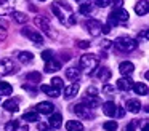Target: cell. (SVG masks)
Here are the masks:
<instances>
[{
  "instance_id": "cell-37",
  "label": "cell",
  "mask_w": 149,
  "mask_h": 131,
  "mask_svg": "<svg viewBox=\"0 0 149 131\" xmlns=\"http://www.w3.org/2000/svg\"><path fill=\"white\" fill-rule=\"evenodd\" d=\"M95 3H96L98 6H101V8H104V6L111 5V0H95Z\"/></svg>"
},
{
  "instance_id": "cell-25",
  "label": "cell",
  "mask_w": 149,
  "mask_h": 131,
  "mask_svg": "<svg viewBox=\"0 0 149 131\" xmlns=\"http://www.w3.org/2000/svg\"><path fill=\"white\" fill-rule=\"evenodd\" d=\"M96 77H98L100 80H103V82H107V80L111 78V70L107 69V67H101V69L98 70Z\"/></svg>"
},
{
  "instance_id": "cell-49",
  "label": "cell",
  "mask_w": 149,
  "mask_h": 131,
  "mask_svg": "<svg viewBox=\"0 0 149 131\" xmlns=\"http://www.w3.org/2000/svg\"><path fill=\"white\" fill-rule=\"evenodd\" d=\"M141 131H148V126H146V125H144V126H143V130Z\"/></svg>"
},
{
  "instance_id": "cell-44",
  "label": "cell",
  "mask_w": 149,
  "mask_h": 131,
  "mask_svg": "<svg viewBox=\"0 0 149 131\" xmlns=\"http://www.w3.org/2000/svg\"><path fill=\"white\" fill-rule=\"evenodd\" d=\"M47 128H48V126H47L45 123H39V125H37V130H40V131H47Z\"/></svg>"
},
{
  "instance_id": "cell-41",
  "label": "cell",
  "mask_w": 149,
  "mask_h": 131,
  "mask_svg": "<svg viewBox=\"0 0 149 131\" xmlns=\"http://www.w3.org/2000/svg\"><path fill=\"white\" fill-rule=\"evenodd\" d=\"M122 3H123V0H111V5H114L116 8H120Z\"/></svg>"
},
{
  "instance_id": "cell-32",
  "label": "cell",
  "mask_w": 149,
  "mask_h": 131,
  "mask_svg": "<svg viewBox=\"0 0 149 131\" xmlns=\"http://www.w3.org/2000/svg\"><path fill=\"white\" fill-rule=\"evenodd\" d=\"M63 86H64V83H63V80L59 78V77H55V78H52V88L59 89V91H61Z\"/></svg>"
},
{
  "instance_id": "cell-5",
  "label": "cell",
  "mask_w": 149,
  "mask_h": 131,
  "mask_svg": "<svg viewBox=\"0 0 149 131\" xmlns=\"http://www.w3.org/2000/svg\"><path fill=\"white\" fill-rule=\"evenodd\" d=\"M109 18H112L114 21H117L120 24V22H127V21H128L130 15H128V11H127V10H123V8H116L109 15Z\"/></svg>"
},
{
  "instance_id": "cell-19",
  "label": "cell",
  "mask_w": 149,
  "mask_h": 131,
  "mask_svg": "<svg viewBox=\"0 0 149 131\" xmlns=\"http://www.w3.org/2000/svg\"><path fill=\"white\" fill-rule=\"evenodd\" d=\"M40 91L47 93L50 98H58V96L61 94L59 89H55V88H52V86H48V85H42V86H40Z\"/></svg>"
},
{
  "instance_id": "cell-14",
  "label": "cell",
  "mask_w": 149,
  "mask_h": 131,
  "mask_svg": "<svg viewBox=\"0 0 149 131\" xmlns=\"http://www.w3.org/2000/svg\"><path fill=\"white\" fill-rule=\"evenodd\" d=\"M77 93H79V83H71L69 86L64 88V98L66 99H72Z\"/></svg>"
},
{
  "instance_id": "cell-45",
  "label": "cell",
  "mask_w": 149,
  "mask_h": 131,
  "mask_svg": "<svg viewBox=\"0 0 149 131\" xmlns=\"http://www.w3.org/2000/svg\"><path fill=\"white\" fill-rule=\"evenodd\" d=\"M68 24L69 26H72V24H75V16H71V18L68 19Z\"/></svg>"
},
{
  "instance_id": "cell-22",
  "label": "cell",
  "mask_w": 149,
  "mask_h": 131,
  "mask_svg": "<svg viewBox=\"0 0 149 131\" xmlns=\"http://www.w3.org/2000/svg\"><path fill=\"white\" fill-rule=\"evenodd\" d=\"M13 93V86L7 82H0V96H8Z\"/></svg>"
},
{
  "instance_id": "cell-47",
  "label": "cell",
  "mask_w": 149,
  "mask_h": 131,
  "mask_svg": "<svg viewBox=\"0 0 149 131\" xmlns=\"http://www.w3.org/2000/svg\"><path fill=\"white\" fill-rule=\"evenodd\" d=\"M101 46H104V48H109V46H111V42H109V40H104L103 43H101Z\"/></svg>"
},
{
  "instance_id": "cell-1",
  "label": "cell",
  "mask_w": 149,
  "mask_h": 131,
  "mask_svg": "<svg viewBox=\"0 0 149 131\" xmlns=\"http://www.w3.org/2000/svg\"><path fill=\"white\" fill-rule=\"evenodd\" d=\"M98 64H100V59H98L96 54H84V56L80 58V67L85 69L88 73L93 72L98 67Z\"/></svg>"
},
{
  "instance_id": "cell-30",
  "label": "cell",
  "mask_w": 149,
  "mask_h": 131,
  "mask_svg": "<svg viewBox=\"0 0 149 131\" xmlns=\"http://www.w3.org/2000/svg\"><path fill=\"white\" fill-rule=\"evenodd\" d=\"M91 5L90 3H80V5H79V13H80V15H90L91 13Z\"/></svg>"
},
{
  "instance_id": "cell-50",
  "label": "cell",
  "mask_w": 149,
  "mask_h": 131,
  "mask_svg": "<svg viewBox=\"0 0 149 131\" xmlns=\"http://www.w3.org/2000/svg\"><path fill=\"white\" fill-rule=\"evenodd\" d=\"M40 2H47V0H40Z\"/></svg>"
},
{
  "instance_id": "cell-33",
  "label": "cell",
  "mask_w": 149,
  "mask_h": 131,
  "mask_svg": "<svg viewBox=\"0 0 149 131\" xmlns=\"http://www.w3.org/2000/svg\"><path fill=\"white\" fill-rule=\"evenodd\" d=\"M18 126H19V121H16V120L8 121V123L5 125V131H16Z\"/></svg>"
},
{
  "instance_id": "cell-38",
  "label": "cell",
  "mask_w": 149,
  "mask_h": 131,
  "mask_svg": "<svg viewBox=\"0 0 149 131\" xmlns=\"http://www.w3.org/2000/svg\"><path fill=\"white\" fill-rule=\"evenodd\" d=\"M114 91H116V88L111 86V85H104L103 86V93H104V94H111V93H114Z\"/></svg>"
},
{
  "instance_id": "cell-35",
  "label": "cell",
  "mask_w": 149,
  "mask_h": 131,
  "mask_svg": "<svg viewBox=\"0 0 149 131\" xmlns=\"http://www.w3.org/2000/svg\"><path fill=\"white\" fill-rule=\"evenodd\" d=\"M85 98H98V91L95 86H90V88L87 89V96Z\"/></svg>"
},
{
  "instance_id": "cell-24",
  "label": "cell",
  "mask_w": 149,
  "mask_h": 131,
  "mask_svg": "<svg viewBox=\"0 0 149 131\" xmlns=\"http://www.w3.org/2000/svg\"><path fill=\"white\" fill-rule=\"evenodd\" d=\"M3 109L8 112H16L18 110V101L16 99H8L3 102Z\"/></svg>"
},
{
  "instance_id": "cell-17",
  "label": "cell",
  "mask_w": 149,
  "mask_h": 131,
  "mask_svg": "<svg viewBox=\"0 0 149 131\" xmlns=\"http://www.w3.org/2000/svg\"><path fill=\"white\" fill-rule=\"evenodd\" d=\"M133 91L136 93V94H141V96H146L148 94V85L146 83H141V82H138V83H133Z\"/></svg>"
},
{
  "instance_id": "cell-6",
  "label": "cell",
  "mask_w": 149,
  "mask_h": 131,
  "mask_svg": "<svg viewBox=\"0 0 149 131\" xmlns=\"http://www.w3.org/2000/svg\"><path fill=\"white\" fill-rule=\"evenodd\" d=\"M101 27H103V24H101V21H98V19H90V21L87 22V29H88V32H90V35H93V37H98V35L101 34Z\"/></svg>"
},
{
  "instance_id": "cell-12",
  "label": "cell",
  "mask_w": 149,
  "mask_h": 131,
  "mask_svg": "<svg viewBox=\"0 0 149 131\" xmlns=\"http://www.w3.org/2000/svg\"><path fill=\"white\" fill-rule=\"evenodd\" d=\"M135 70V66H133V62H128V61H123V62H120V66H119V72L122 73V75H125V77H128L130 73Z\"/></svg>"
},
{
  "instance_id": "cell-13",
  "label": "cell",
  "mask_w": 149,
  "mask_h": 131,
  "mask_svg": "<svg viewBox=\"0 0 149 131\" xmlns=\"http://www.w3.org/2000/svg\"><path fill=\"white\" fill-rule=\"evenodd\" d=\"M149 10V5H148V0H139V2H136L135 5V11L138 16H144L146 13H148Z\"/></svg>"
},
{
  "instance_id": "cell-29",
  "label": "cell",
  "mask_w": 149,
  "mask_h": 131,
  "mask_svg": "<svg viewBox=\"0 0 149 131\" xmlns=\"http://www.w3.org/2000/svg\"><path fill=\"white\" fill-rule=\"evenodd\" d=\"M26 80L27 82H40L42 80V75H40L39 72H29V73H26Z\"/></svg>"
},
{
  "instance_id": "cell-23",
  "label": "cell",
  "mask_w": 149,
  "mask_h": 131,
  "mask_svg": "<svg viewBox=\"0 0 149 131\" xmlns=\"http://www.w3.org/2000/svg\"><path fill=\"white\" fill-rule=\"evenodd\" d=\"M52 11H53V15H55L61 22H64V21H66V16H64V13H63L61 10H59L58 2H56V3H52Z\"/></svg>"
},
{
  "instance_id": "cell-16",
  "label": "cell",
  "mask_w": 149,
  "mask_h": 131,
  "mask_svg": "<svg viewBox=\"0 0 149 131\" xmlns=\"http://www.w3.org/2000/svg\"><path fill=\"white\" fill-rule=\"evenodd\" d=\"M125 105L130 112H133V114H138V112L141 110V104H139V101H136V99H128Z\"/></svg>"
},
{
  "instance_id": "cell-11",
  "label": "cell",
  "mask_w": 149,
  "mask_h": 131,
  "mask_svg": "<svg viewBox=\"0 0 149 131\" xmlns=\"http://www.w3.org/2000/svg\"><path fill=\"white\" fill-rule=\"evenodd\" d=\"M116 112H117V105L116 102L112 101H107L103 104V114L107 115V117H116Z\"/></svg>"
},
{
  "instance_id": "cell-39",
  "label": "cell",
  "mask_w": 149,
  "mask_h": 131,
  "mask_svg": "<svg viewBox=\"0 0 149 131\" xmlns=\"http://www.w3.org/2000/svg\"><path fill=\"white\" fill-rule=\"evenodd\" d=\"M77 46H79V48H88V46H90V42H87V40H80V42L77 43Z\"/></svg>"
},
{
  "instance_id": "cell-3",
  "label": "cell",
  "mask_w": 149,
  "mask_h": 131,
  "mask_svg": "<svg viewBox=\"0 0 149 131\" xmlns=\"http://www.w3.org/2000/svg\"><path fill=\"white\" fill-rule=\"evenodd\" d=\"M16 66L11 59L8 58H3V59H0V77H5V75H11V73L16 72Z\"/></svg>"
},
{
  "instance_id": "cell-4",
  "label": "cell",
  "mask_w": 149,
  "mask_h": 131,
  "mask_svg": "<svg viewBox=\"0 0 149 131\" xmlns=\"http://www.w3.org/2000/svg\"><path fill=\"white\" fill-rule=\"evenodd\" d=\"M23 35H26L27 38H31L36 45H42L43 43V37L40 35V32L36 30L34 27H24L23 29Z\"/></svg>"
},
{
  "instance_id": "cell-8",
  "label": "cell",
  "mask_w": 149,
  "mask_h": 131,
  "mask_svg": "<svg viewBox=\"0 0 149 131\" xmlns=\"http://www.w3.org/2000/svg\"><path fill=\"white\" fill-rule=\"evenodd\" d=\"M53 109H55V105L48 101H42L36 105V110L39 112V114H45V115H50L53 112Z\"/></svg>"
},
{
  "instance_id": "cell-31",
  "label": "cell",
  "mask_w": 149,
  "mask_h": 131,
  "mask_svg": "<svg viewBox=\"0 0 149 131\" xmlns=\"http://www.w3.org/2000/svg\"><path fill=\"white\" fill-rule=\"evenodd\" d=\"M117 126H119V125H117L116 120H109V121H106V123L103 125V128H104L106 131H116Z\"/></svg>"
},
{
  "instance_id": "cell-36",
  "label": "cell",
  "mask_w": 149,
  "mask_h": 131,
  "mask_svg": "<svg viewBox=\"0 0 149 131\" xmlns=\"http://www.w3.org/2000/svg\"><path fill=\"white\" fill-rule=\"evenodd\" d=\"M42 59H43V61H50V59H53V53H52V50H45V51H42Z\"/></svg>"
},
{
  "instance_id": "cell-40",
  "label": "cell",
  "mask_w": 149,
  "mask_h": 131,
  "mask_svg": "<svg viewBox=\"0 0 149 131\" xmlns=\"http://www.w3.org/2000/svg\"><path fill=\"white\" fill-rule=\"evenodd\" d=\"M5 38H7V30L3 27H0V42H3Z\"/></svg>"
},
{
  "instance_id": "cell-28",
  "label": "cell",
  "mask_w": 149,
  "mask_h": 131,
  "mask_svg": "<svg viewBox=\"0 0 149 131\" xmlns=\"http://www.w3.org/2000/svg\"><path fill=\"white\" fill-rule=\"evenodd\" d=\"M23 120L24 121H29V123L37 121V120H39V114H37V112H26V114L23 115Z\"/></svg>"
},
{
  "instance_id": "cell-21",
  "label": "cell",
  "mask_w": 149,
  "mask_h": 131,
  "mask_svg": "<svg viewBox=\"0 0 149 131\" xmlns=\"http://www.w3.org/2000/svg\"><path fill=\"white\" fill-rule=\"evenodd\" d=\"M66 77L69 80H77L80 77V69H77V67H69V69H66Z\"/></svg>"
},
{
  "instance_id": "cell-2",
  "label": "cell",
  "mask_w": 149,
  "mask_h": 131,
  "mask_svg": "<svg viewBox=\"0 0 149 131\" xmlns=\"http://www.w3.org/2000/svg\"><path fill=\"white\" fill-rule=\"evenodd\" d=\"M116 48L120 51H125V53H128V51H133L136 46H138V43H136V40H133V38L130 37H119L116 42Z\"/></svg>"
},
{
  "instance_id": "cell-43",
  "label": "cell",
  "mask_w": 149,
  "mask_h": 131,
  "mask_svg": "<svg viewBox=\"0 0 149 131\" xmlns=\"http://www.w3.org/2000/svg\"><path fill=\"white\" fill-rule=\"evenodd\" d=\"M23 88H24V89H27V91H31V93H36V88H32V86L27 85V83H26V85H23Z\"/></svg>"
},
{
  "instance_id": "cell-7",
  "label": "cell",
  "mask_w": 149,
  "mask_h": 131,
  "mask_svg": "<svg viewBox=\"0 0 149 131\" xmlns=\"http://www.w3.org/2000/svg\"><path fill=\"white\" fill-rule=\"evenodd\" d=\"M74 112L79 115L80 118H90V117H93V114H91V110H90V107H88L87 104H77V105H74Z\"/></svg>"
},
{
  "instance_id": "cell-48",
  "label": "cell",
  "mask_w": 149,
  "mask_h": 131,
  "mask_svg": "<svg viewBox=\"0 0 149 131\" xmlns=\"http://www.w3.org/2000/svg\"><path fill=\"white\" fill-rule=\"evenodd\" d=\"M2 2H5V3H7V5H11V3L15 2V0H2Z\"/></svg>"
},
{
  "instance_id": "cell-10",
  "label": "cell",
  "mask_w": 149,
  "mask_h": 131,
  "mask_svg": "<svg viewBox=\"0 0 149 131\" xmlns=\"http://www.w3.org/2000/svg\"><path fill=\"white\" fill-rule=\"evenodd\" d=\"M117 88L122 89V91H130L133 88V80L130 77H123V78L117 80Z\"/></svg>"
},
{
  "instance_id": "cell-18",
  "label": "cell",
  "mask_w": 149,
  "mask_h": 131,
  "mask_svg": "<svg viewBox=\"0 0 149 131\" xmlns=\"http://www.w3.org/2000/svg\"><path fill=\"white\" fill-rule=\"evenodd\" d=\"M66 130L68 131H82L84 130V125L77 120H69L68 123H66Z\"/></svg>"
},
{
  "instance_id": "cell-26",
  "label": "cell",
  "mask_w": 149,
  "mask_h": 131,
  "mask_svg": "<svg viewBox=\"0 0 149 131\" xmlns=\"http://www.w3.org/2000/svg\"><path fill=\"white\" fill-rule=\"evenodd\" d=\"M11 18H13L16 22H19V24H26L27 22V16L24 15V13H21V11H11Z\"/></svg>"
},
{
  "instance_id": "cell-20",
  "label": "cell",
  "mask_w": 149,
  "mask_h": 131,
  "mask_svg": "<svg viewBox=\"0 0 149 131\" xmlns=\"http://www.w3.org/2000/svg\"><path fill=\"white\" fill-rule=\"evenodd\" d=\"M48 125L52 128H59L63 125V117L59 114H53L52 117H50V120H48Z\"/></svg>"
},
{
  "instance_id": "cell-46",
  "label": "cell",
  "mask_w": 149,
  "mask_h": 131,
  "mask_svg": "<svg viewBox=\"0 0 149 131\" xmlns=\"http://www.w3.org/2000/svg\"><path fill=\"white\" fill-rule=\"evenodd\" d=\"M117 115H119V117H123V114H125V110H123V109H119L117 107V112H116Z\"/></svg>"
},
{
  "instance_id": "cell-27",
  "label": "cell",
  "mask_w": 149,
  "mask_h": 131,
  "mask_svg": "<svg viewBox=\"0 0 149 131\" xmlns=\"http://www.w3.org/2000/svg\"><path fill=\"white\" fill-rule=\"evenodd\" d=\"M18 59H19L21 62H31V61L34 59V54L29 53V51H21V53L18 54Z\"/></svg>"
},
{
  "instance_id": "cell-42",
  "label": "cell",
  "mask_w": 149,
  "mask_h": 131,
  "mask_svg": "<svg viewBox=\"0 0 149 131\" xmlns=\"http://www.w3.org/2000/svg\"><path fill=\"white\" fill-rule=\"evenodd\" d=\"M136 125H138V121H132V123H130L128 126H127V131H133V130H135Z\"/></svg>"
},
{
  "instance_id": "cell-15",
  "label": "cell",
  "mask_w": 149,
  "mask_h": 131,
  "mask_svg": "<svg viewBox=\"0 0 149 131\" xmlns=\"http://www.w3.org/2000/svg\"><path fill=\"white\" fill-rule=\"evenodd\" d=\"M59 69H61V62H59V61H56L55 58H53V59H50V61H47L45 72L52 73V72H56V70H59Z\"/></svg>"
},
{
  "instance_id": "cell-34",
  "label": "cell",
  "mask_w": 149,
  "mask_h": 131,
  "mask_svg": "<svg viewBox=\"0 0 149 131\" xmlns=\"http://www.w3.org/2000/svg\"><path fill=\"white\" fill-rule=\"evenodd\" d=\"M11 11H13L11 5H7V3H2V5H0V16L8 15V13H11Z\"/></svg>"
},
{
  "instance_id": "cell-9",
  "label": "cell",
  "mask_w": 149,
  "mask_h": 131,
  "mask_svg": "<svg viewBox=\"0 0 149 131\" xmlns=\"http://www.w3.org/2000/svg\"><path fill=\"white\" fill-rule=\"evenodd\" d=\"M36 24L42 29L45 35H48V37H52V35H53L52 34V26H50V22L47 21L45 18H40V16H39V18H36Z\"/></svg>"
}]
</instances>
